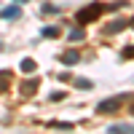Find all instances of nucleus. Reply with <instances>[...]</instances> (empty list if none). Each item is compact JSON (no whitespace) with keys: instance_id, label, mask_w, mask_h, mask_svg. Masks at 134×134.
<instances>
[{"instance_id":"2eb2a0df","label":"nucleus","mask_w":134,"mask_h":134,"mask_svg":"<svg viewBox=\"0 0 134 134\" xmlns=\"http://www.w3.org/2000/svg\"><path fill=\"white\" fill-rule=\"evenodd\" d=\"M129 24H131V27H134V19H131V21H129Z\"/></svg>"},{"instance_id":"f03ea898","label":"nucleus","mask_w":134,"mask_h":134,"mask_svg":"<svg viewBox=\"0 0 134 134\" xmlns=\"http://www.w3.org/2000/svg\"><path fill=\"white\" fill-rule=\"evenodd\" d=\"M126 94H118V97H110V99H105V102H99V107H97V113H102V115H107V113H118L121 107L126 105Z\"/></svg>"},{"instance_id":"39448f33","label":"nucleus","mask_w":134,"mask_h":134,"mask_svg":"<svg viewBox=\"0 0 134 134\" xmlns=\"http://www.w3.org/2000/svg\"><path fill=\"white\" fill-rule=\"evenodd\" d=\"M62 62H64V64H78V62H81V54L70 48V51H64V54H62Z\"/></svg>"},{"instance_id":"f8f14e48","label":"nucleus","mask_w":134,"mask_h":134,"mask_svg":"<svg viewBox=\"0 0 134 134\" xmlns=\"http://www.w3.org/2000/svg\"><path fill=\"white\" fill-rule=\"evenodd\" d=\"M78 88H91V81H86V78H75V81H72Z\"/></svg>"},{"instance_id":"20e7f679","label":"nucleus","mask_w":134,"mask_h":134,"mask_svg":"<svg viewBox=\"0 0 134 134\" xmlns=\"http://www.w3.org/2000/svg\"><path fill=\"white\" fill-rule=\"evenodd\" d=\"M19 14H21V3H14V5H8V8L0 11V19H16Z\"/></svg>"},{"instance_id":"9b49d317","label":"nucleus","mask_w":134,"mask_h":134,"mask_svg":"<svg viewBox=\"0 0 134 134\" xmlns=\"http://www.w3.org/2000/svg\"><path fill=\"white\" fill-rule=\"evenodd\" d=\"M83 38H86V32H83L81 27H78V30H72V32H70V40H83Z\"/></svg>"},{"instance_id":"ddd939ff","label":"nucleus","mask_w":134,"mask_h":134,"mask_svg":"<svg viewBox=\"0 0 134 134\" xmlns=\"http://www.w3.org/2000/svg\"><path fill=\"white\" fill-rule=\"evenodd\" d=\"M124 59H134V46H126L124 48Z\"/></svg>"},{"instance_id":"7ed1b4c3","label":"nucleus","mask_w":134,"mask_h":134,"mask_svg":"<svg viewBox=\"0 0 134 134\" xmlns=\"http://www.w3.org/2000/svg\"><path fill=\"white\" fill-rule=\"evenodd\" d=\"M126 27H129V21H126V19H113V21L105 27V32H107V35H118V32H121V30H126Z\"/></svg>"},{"instance_id":"f257e3e1","label":"nucleus","mask_w":134,"mask_h":134,"mask_svg":"<svg viewBox=\"0 0 134 134\" xmlns=\"http://www.w3.org/2000/svg\"><path fill=\"white\" fill-rule=\"evenodd\" d=\"M102 11H105V5H102V3H91V5H86V8H81V11H78L75 21H78V24H91L94 19H99V16H102Z\"/></svg>"},{"instance_id":"4468645a","label":"nucleus","mask_w":134,"mask_h":134,"mask_svg":"<svg viewBox=\"0 0 134 134\" xmlns=\"http://www.w3.org/2000/svg\"><path fill=\"white\" fill-rule=\"evenodd\" d=\"M129 113H131V115H134V99H131V105H129Z\"/></svg>"},{"instance_id":"dca6fc26","label":"nucleus","mask_w":134,"mask_h":134,"mask_svg":"<svg viewBox=\"0 0 134 134\" xmlns=\"http://www.w3.org/2000/svg\"><path fill=\"white\" fill-rule=\"evenodd\" d=\"M16 3H24V0H16Z\"/></svg>"},{"instance_id":"6e6552de","label":"nucleus","mask_w":134,"mask_h":134,"mask_svg":"<svg viewBox=\"0 0 134 134\" xmlns=\"http://www.w3.org/2000/svg\"><path fill=\"white\" fill-rule=\"evenodd\" d=\"M21 88H24V97L35 94V88H38V81H30V83H24V86H21Z\"/></svg>"},{"instance_id":"1a4fd4ad","label":"nucleus","mask_w":134,"mask_h":134,"mask_svg":"<svg viewBox=\"0 0 134 134\" xmlns=\"http://www.w3.org/2000/svg\"><path fill=\"white\" fill-rule=\"evenodd\" d=\"M59 35V27H46L43 30V38H57Z\"/></svg>"},{"instance_id":"0eeeda50","label":"nucleus","mask_w":134,"mask_h":134,"mask_svg":"<svg viewBox=\"0 0 134 134\" xmlns=\"http://www.w3.org/2000/svg\"><path fill=\"white\" fill-rule=\"evenodd\" d=\"M19 67H21V72H35V67H38V64L32 62V59H21Z\"/></svg>"},{"instance_id":"423d86ee","label":"nucleus","mask_w":134,"mask_h":134,"mask_svg":"<svg viewBox=\"0 0 134 134\" xmlns=\"http://www.w3.org/2000/svg\"><path fill=\"white\" fill-rule=\"evenodd\" d=\"M107 131H110V134H126V131L134 134V126H129V124H115V126H110Z\"/></svg>"},{"instance_id":"9d476101","label":"nucleus","mask_w":134,"mask_h":134,"mask_svg":"<svg viewBox=\"0 0 134 134\" xmlns=\"http://www.w3.org/2000/svg\"><path fill=\"white\" fill-rule=\"evenodd\" d=\"M40 11H43V14H59L62 8H59V5H51V3H46V5H43Z\"/></svg>"}]
</instances>
